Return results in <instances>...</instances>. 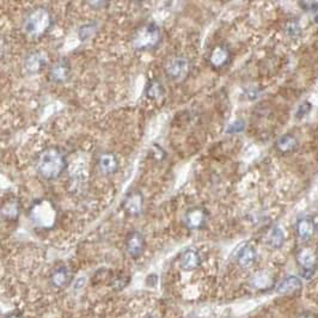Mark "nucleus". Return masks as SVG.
<instances>
[{"instance_id": "nucleus-4", "label": "nucleus", "mask_w": 318, "mask_h": 318, "mask_svg": "<svg viewBox=\"0 0 318 318\" xmlns=\"http://www.w3.org/2000/svg\"><path fill=\"white\" fill-rule=\"evenodd\" d=\"M29 218L38 228H49L55 222L56 208L51 200L40 199L31 205Z\"/></svg>"}, {"instance_id": "nucleus-20", "label": "nucleus", "mask_w": 318, "mask_h": 318, "mask_svg": "<svg viewBox=\"0 0 318 318\" xmlns=\"http://www.w3.org/2000/svg\"><path fill=\"white\" fill-rule=\"evenodd\" d=\"M165 94L164 85L162 84V82L159 79H150L145 86V96H146L148 100L152 101H157L159 98H162Z\"/></svg>"}, {"instance_id": "nucleus-26", "label": "nucleus", "mask_w": 318, "mask_h": 318, "mask_svg": "<svg viewBox=\"0 0 318 318\" xmlns=\"http://www.w3.org/2000/svg\"><path fill=\"white\" fill-rule=\"evenodd\" d=\"M8 318H23V316L19 312H12L11 314H9Z\"/></svg>"}, {"instance_id": "nucleus-21", "label": "nucleus", "mask_w": 318, "mask_h": 318, "mask_svg": "<svg viewBox=\"0 0 318 318\" xmlns=\"http://www.w3.org/2000/svg\"><path fill=\"white\" fill-rule=\"evenodd\" d=\"M300 288H302V281L297 277L284 278L277 286L279 293H292L299 291Z\"/></svg>"}, {"instance_id": "nucleus-5", "label": "nucleus", "mask_w": 318, "mask_h": 318, "mask_svg": "<svg viewBox=\"0 0 318 318\" xmlns=\"http://www.w3.org/2000/svg\"><path fill=\"white\" fill-rule=\"evenodd\" d=\"M165 74L172 80L182 82L188 78L190 73V62L186 56L176 55L171 56L164 66Z\"/></svg>"}, {"instance_id": "nucleus-14", "label": "nucleus", "mask_w": 318, "mask_h": 318, "mask_svg": "<svg viewBox=\"0 0 318 318\" xmlns=\"http://www.w3.org/2000/svg\"><path fill=\"white\" fill-rule=\"evenodd\" d=\"M256 250L253 245L243 244L237 249L235 253V261L239 267L249 268L252 267L256 261Z\"/></svg>"}, {"instance_id": "nucleus-6", "label": "nucleus", "mask_w": 318, "mask_h": 318, "mask_svg": "<svg viewBox=\"0 0 318 318\" xmlns=\"http://www.w3.org/2000/svg\"><path fill=\"white\" fill-rule=\"evenodd\" d=\"M208 220V212L206 208L201 206H194L190 207L186 211L185 215H183V222H185L186 228L189 230H201L206 225Z\"/></svg>"}, {"instance_id": "nucleus-7", "label": "nucleus", "mask_w": 318, "mask_h": 318, "mask_svg": "<svg viewBox=\"0 0 318 318\" xmlns=\"http://www.w3.org/2000/svg\"><path fill=\"white\" fill-rule=\"evenodd\" d=\"M71 63L69 60L60 59L55 61L48 70L49 80L55 84H62L70 79Z\"/></svg>"}, {"instance_id": "nucleus-25", "label": "nucleus", "mask_w": 318, "mask_h": 318, "mask_svg": "<svg viewBox=\"0 0 318 318\" xmlns=\"http://www.w3.org/2000/svg\"><path fill=\"white\" fill-rule=\"evenodd\" d=\"M310 110H311V103H309V102H304V103L299 105L298 111H297V118L303 119L304 116L309 114Z\"/></svg>"}, {"instance_id": "nucleus-9", "label": "nucleus", "mask_w": 318, "mask_h": 318, "mask_svg": "<svg viewBox=\"0 0 318 318\" xmlns=\"http://www.w3.org/2000/svg\"><path fill=\"white\" fill-rule=\"evenodd\" d=\"M298 263L302 267V274L305 279L312 277L317 267V256L313 250L309 248L302 249L298 254Z\"/></svg>"}, {"instance_id": "nucleus-8", "label": "nucleus", "mask_w": 318, "mask_h": 318, "mask_svg": "<svg viewBox=\"0 0 318 318\" xmlns=\"http://www.w3.org/2000/svg\"><path fill=\"white\" fill-rule=\"evenodd\" d=\"M122 207L128 215L138 217L143 213L144 210V197L139 190H132L127 194L122 202Z\"/></svg>"}, {"instance_id": "nucleus-15", "label": "nucleus", "mask_w": 318, "mask_h": 318, "mask_svg": "<svg viewBox=\"0 0 318 318\" xmlns=\"http://www.w3.org/2000/svg\"><path fill=\"white\" fill-rule=\"evenodd\" d=\"M316 222L311 217H302L298 219L296 225L297 235L302 241H309L316 233Z\"/></svg>"}, {"instance_id": "nucleus-10", "label": "nucleus", "mask_w": 318, "mask_h": 318, "mask_svg": "<svg viewBox=\"0 0 318 318\" xmlns=\"http://www.w3.org/2000/svg\"><path fill=\"white\" fill-rule=\"evenodd\" d=\"M126 250L133 259H138L143 255L145 250V238L139 231H130L126 237Z\"/></svg>"}, {"instance_id": "nucleus-3", "label": "nucleus", "mask_w": 318, "mask_h": 318, "mask_svg": "<svg viewBox=\"0 0 318 318\" xmlns=\"http://www.w3.org/2000/svg\"><path fill=\"white\" fill-rule=\"evenodd\" d=\"M162 42V31L155 23H145L140 26L132 37V46L137 51H151Z\"/></svg>"}, {"instance_id": "nucleus-16", "label": "nucleus", "mask_w": 318, "mask_h": 318, "mask_svg": "<svg viewBox=\"0 0 318 318\" xmlns=\"http://www.w3.org/2000/svg\"><path fill=\"white\" fill-rule=\"evenodd\" d=\"M201 264V256L195 249H187L179 257V267L185 271H192L199 268Z\"/></svg>"}, {"instance_id": "nucleus-12", "label": "nucleus", "mask_w": 318, "mask_h": 318, "mask_svg": "<svg viewBox=\"0 0 318 318\" xmlns=\"http://www.w3.org/2000/svg\"><path fill=\"white\" fill-rule=\"evenodd\" d=\"M47 65V56L42 52H31L24 59V70L28 74L40 73Z\"/></svg>"}, {"instance_id": "nucleus-1", "label": "nucleus", "mask_w": 318, "mask_h": 318, "mask_svg": "<svg viewBox=\"0 0 318 318\" xmlns=\"http://www.w3.org/2000/svg\"><path fill=\"white\" fill-rule=\"evenodd\" d=\"M67 168L65 154L59 148L48 147L38 154L36 159V170L42 178L54 181L63 174Z\"/></svg>"}, {"instance_id": "nucleus-23", "label": "nucleus", "mask_w": 318, "mask_h": 318, "mask_svg": "<svg viewBox=\"0 0 318 318\" xmlns=\"http://www.w3.org/2000/svg\"><path fill=\"white\" fill-rule=\"evenodd\" d=\"M96 24L95 23H90V24H85V26L80 27L79 29V36L82 40H86V38H89L91 35L95 34V31H96Z\"/></svg>"}, {"instance_id": "nucleus-24", "label": "nucleus", "mask_w": 318, "mask_h": 318, "mask_svg": "<svg viewBox=\"0 0 318 318\" xmlns=\"http://www.w3.org/2000/svg\"><path fill=\"white\" fill-rule=\"evenodd\" d=\"M244 121H242V120H237V121L232 122L231 125L229 126L228 128V133L229 134H238L243 132V129H244Z\"/></svg>"}, {"instance_id": "nucleus-22", "label": "nucleus", "mask_w": 318, "mask_h": 318, "mask_svg": "<svg viewBox=\"0 0 318 318\" xmlns=\"http://www.w3.org/2000/svg\"><path fill=\"white\" fill-rule=\"evenodd\" d=\"M275 146L281 153H289V152L294 151L297 146H298V141L292 134H285V135L279 138Z\"/></svg>"}, {"instance_id": "nucleus-19", "label": "nucleus", "mask_w": 318, "mask_h": 318, "mask_svg": "<svg viewBox=\"0 0 318 318\" xmlns=\"http://www.w3.org/2000/svg\"><path fill=\"white\" fill-rule=\"evenodd\" d=\"M266 244L271 249H280L285 243V233L279 225H274L266 235Z\"/></svg>"}, {"instance_id": "nucleus-2", "label": "nucleus", "mask_w": 318, "mask_h": 318, "mask_svg": "<svg viewBox=\"0 0 318 318\" xmlns=\"http://www.w3.org/2000/svg\"><path fill=\"white\" fill-rule=\"evenodd\" d=\"M53 26H54V17L49 9L44 6H37L30 10L23 20L24 33L27 36L35 38V40L47 35Z\"/></svg>"}, {"instance_id": "nucleus-11", "label": "nucleus", "mask_w": 318, "mask_h": 318, "mask_svg": "<svg viewBox=\"0 0 318 318\" xmlns=\"http://www.w3.org/2000/svg\"><path fill=\"white\" fill-rule=\"evenodd\" d=\"M230 58H231L230 49L224 44H217L211 49L207 60L213 69H222L228 65Z\"/></svg>"}, {"instance_id": "nucleus-18", "label": "nucleus", "mask_w": 318, "mask_h": 318, "mask_svg": "<svg viewBox=\"0 0 318 318\" xmlns=\"http://www.w3.org/2000/svg\"><path fill=\"white\" fill-rule=\"evenodd\" d=\"M20 214L19 200L15 196H9L2 206V217L6 221H16Z\"/></svg>"}, {"instance_id": "nucleus-17", "label": "nucleus", "mask_w": 318, "mask_h": 318, "mask_svg": "<svg viewBox=\"0 0 318 318\" xmlns=\"http://www.w3.org/2000/svg\"><path fill=\"white\" fill-rule=\"evenodd\" d=\"M71 280H72V274H71L69 268L65 266H60L58 268H55V269L52 271L51 278H49V281H51L53 287L58 289L67 287V286L70 285Z\"/></svg>"}, {"instance_id": "nucleus-13", "label": "nucleus", "mask_w": 318, "mask_h": 318, "mask_svg": "<svg viewBox=\"0 0 318 318\" xmlns=\"http://www.w3.org/2000/svg\"><path fill=\"white\" fill-rule=\"evenodd\" d=\"M119 159L111 152H103L97 159V168L105 176L114 175L119 170Z\"/></svg>"}]
</instances>
